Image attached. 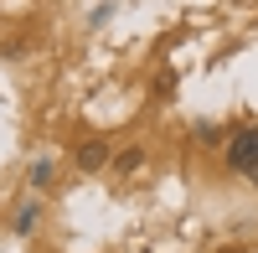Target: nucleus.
<instances>
[{
  "instance_id": "1",
  "label": "nucleus",
  "mask_w": 258,
  "mask_h": 253,
  "mask_svg": "<svg viewBox=\"0 0 258 253\" xmlns=\"http://www.w3.org/2000/svg\"><path fill=\"white\" fill-rule=\"evenodd\" d=\"M227 165H232L243 181L258 186V130H238V135L227 140Z\"/></svg>"
},
{
  "instance_id": "2",
  "label": "nucleus",
  "mask_w": 258,
  "mask_h": 253,
  "mask_svg": "<svg viewBox=\"0 0 258 253\" xmlns=\"http://www.w3.org/2000/svg\"><path fill=\"white\" fill-rule=\"evenodd\" d=\"M103 165H109V150H103L98 140H88V145H78V171H103Z\"/></svg>"
},
{
  "instance_id": "3",
  "label": "nucleus",
  "mask_w": 258,
  "mask_h": 253,
  "mask_svg": "<svg viewBox=\"0 0 258 253\" xmlns=\"http://www.w3.org/2000/svg\"><path fill=\"white\" fill-rule=\"evenodd\" d=\"M36 222H41V207H36V202H26V207H21V212L11 217V227H16L21 238H26V233H36Z\"/></svg>"
},
{
  "instance_id": "4",
  "label": "nucleus",
  "mask_w": 258,
  "mask_h": 253,
  "mask_svg": "<svg viewBox=\"0 0 258 253\" xmlns=\"http://www.w3.org/2000/svg\"><path fill=\"white\" fill-rule=\"evenodd\" d=\"M140 165H145V150H124V155L114 160V171H119V176H129V171H140Z\"/></svg>"
},
{
  "instance_id": "5",
  "label": "nucleus",
  "mask_w": 258,
  "mask_h": 253,
  "mask_svg": "<svg viewBox=\"0 0 258 253\" xmlns=\"http://www.w3.org/2000/svg\"><path fill=\"white\" fill-rule=\"evenodd\" d=\"M31 186H52V160H36L31 165Z\"/></svg>"
},
{
  "instance_id": "6",
  "label": "nucleus",
  "mask_w": 258,
  "mask_h": 253,
  "mask_svg": "<svg viewBox=\"0 0 258 253\" xmlns=\"http://www.w3.org/2000/svg\"><path fill=\"white\" fill-rule=\"evenodd\" d=\"M197 140H207V145H217V140H222V130H217V124H197Z\"/></svg>"
},
{
  "instance_id": "7",
  "label": "nucleus",
  "mask_w": 258,
  "mask_h": 253,
  "mask_svg": "<svg viewBox=\"0 0 258 253\" xmlns=\"http://www.w3.org/2000/svg\"><path fill=\"white\" fill-rule=\"evenodd\" d=\"M155 93H160V98H170V93H176V78H170V73H160V83H155Z\"/></svg>"
}]
</instances>
